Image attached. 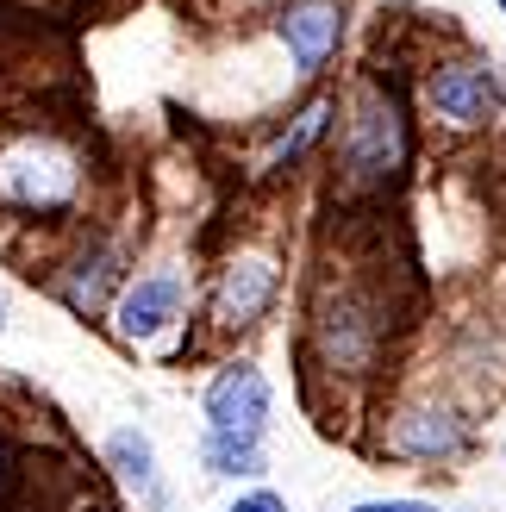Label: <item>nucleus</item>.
<instances>
[{
	"instance_id": "obj_5",
	"label": "nucleus",
	"mask_w": 506,
	"mask_h": 512,
	"mask_svg": "<svg viewBox=\"0 0 506 512\" xmlns=\"http://www.w3.org/2000/svg\"><path fill=\"white\" fill-rule=\"evenodd\" d=\"M88 150L50 132V125H25V132L0 138V213H19V219H63L82 207L88 194Z\"/></svg>"
},
{
	"instance_id": "obj_1",
	"label": "nucleus",
	"mask_w": 506,
	"mask_h": 512,
	"mask_svg": "<svg viewBox=\"0 0 506 512\" xmlns=\"http://www.w3.org/2000/svg\"><path fill=\"white\" fill-rule=\"evenodd\" d=\"M407 306L394 294L388 263H344L319 269L307 294V325H300V363L313 381H332L338 394H375L388 381L400 319Z\"/></svg>"
},
{
	"instance_id": "obj_4",
	"label": "nucleus",
	"mask_w": 506,
	"mask_h": 512,
	"mask_svg": "<svg viewBox=\"0 0 506 512\" xmlns=\"http://www.w3.org/2000/svg\"><path fill=\"white\" fill-rule=\"evenodd\" d=\"M413 94H419L425 132H438L450 144H475L506 119V63L475 44L432 50L413 69Z\"/></svg>"
},
{
	"instance_id": "obj_14",
	"label": "nucleus",
	"mask_w": 506,
	"mask_h": 512,
	"mask_svg": "<svg viewBox=\"0 0 506 512\" xmlns=\"http://www.w3.org/2000/svg\"><path fill=\"white\" fill-rule=\"evenodd\" d=\"M344 512H444V500H425V494H375V500H350Z\"/></svg>"
},
{
	"instance_id": "obj_16",
	"label": "nucleus",
	"mask_w": 506,
	"mask_h": 512,
	"mask_svg": "<svg viewBox=\"0 0 506 512\" xmlns=\"http://www.w3.org/2000/svg\"><path fill=\"white\" fill-rule=\"evenodd\" d=\"M7 481H13V450H7V438H0V500H7Z\"/></svg>"
},
{
	"instance_id": "obj_17",
	"label": "nucleus",
	"mask_w": 506,
	"mask_h": 512,
	"mask_svg": "<svg viewBox=\"0 0 506 512\" xmlns=\"http://www.w3.org/2000/svg\"><path fill=\"white\" fill-rule=\"evenodd\" d=\"M494 456H500V469H506V425H500V444H494Z\"/></svg>"
},
{
	"instance_id": "obj_20",
	"label": "nucleus",
	"mask_w": 506,
	"mask_h": 512,
	"mask_svg": "<svg viewBox=\"0 0 506 512\" xmlns=\"http://www.w3.org/2000/svg\"><path fill=\"white\" fill-rule=\"evenodd\" d=\"M94 512H107V506H94Z\"/></svg>"
},
{
	"instance_id": "obj_13",
	"label": "nucleus",
	"mask_w": 506,
	"mask_h": 512,
	"mask_svg": "<svg viewBox=\"0 0 506 512\" xmlns=\"http://www.w3.org/2000/svg\"><path fill=\"white\" fill-rule=\"evenodd\" d=\"M200 475L207 481H257L269 475V438H232V431H200L194 438Z\"/></svg>"
},
{
	"instance_id": "obj_6",
	"label": "nucleus",
	"mask_w": 506,
	"mask_h": 512,
	"mask_svg": "<svg viewBox=\"0 0 506 512\" xmlns=\"http://www.w3.org/2000/svg\"><path fill=\"white\" fill-rule=\"evenodd\" d=\"M282 288H288V263L275 244H232L213 263V281H207V331L219 338H244L257 331L275 306H282Z\"/></svg>"
},
{
	"instance_id": "obj_18",
	"label": "nucleus",
	"mask_w": 506,
	"mask_h": 512,
	"mask_svg": "<svg viewBox=\"0 0 506 512\" xmlns=\"http://www.w3.org/2000/svg\"><path fill=\"white\" fill-rule=\"evenodd\" d=\"M13 325V313H7V294H0V331H7Z\"/></svg>"
},
{
	"instance_id": "obj_10",
	"label": "nucleus",
	"mask_w": 506,
	"mask_h": 512,
	"mask_svg": "<svg viewBox=\"0 0 506 512\" xmlns=\"http://www.w3.org/2000/svg\"><path fill=\"white\" fill-rule=\"evenodd\" d=\"M275 425V381L250 363L232 356L207 375L200 388V431H232V438H269Z\"/></svg>"
},
{
	"instance_id": "obj_12",
	"label": "nucleus",
	"mask_w": 506,
	"mask_h": 512,
	"mask_svg": "<svg viewBox=\"0 0 506 512\" xmlns=\"http://www.w3.org/2000/svg\"><path fill=\"white\" fill-rule=\"evenodd\" d=\"M100 463H107V475H113L144 512H169V506H175L169 475H163V456H157V438H150L144 425H113L107 438H100Z\"/></svg>"
},
{
	"instance_id": "obj_8",
	"label": "nucleus",
	"mask_w": 506,
	"mask_h": 512,
	"mask_svg": "<svg viewBox=\"0 0 506 512\" xmlns=\"http://www.w3.org/2000/svg\"><path fill=\"white\" fill-rule=\"evenodd\" d=\"M269 38L282 44L288 75L300 88H319L350 38V0H282L269 7Z\"/></svg>"
},
{
	"instance_id": "obj_7",
	"label": "nucleus",
	"mask_w": 506,
	"mask_h": 512,
	"mask_svg": "<svg viewBox=\"0 0 506 512\" xmlns=\"http://www.w3.org/2000/svg\"><path fill=\"white\" fill-rule=\"evenodd\" d=\"M188 306H194L188 269L182 263H150V269H138L132 281H125V294L113 300V313H107V331L125 350H157L169 331H182Z\"/></svg>"
},
{
	"instance_id": "obj_2",
	"label": "nucleus",
	"mask_w": 506,
	"mask_h": 512,
	"mask_svg": "<svg viewBox=\"0 0 506 512\" xmlns=\"http://www.w3.org/2000/svg\"><path fill=\"white\" fill-rule=\"evenodd\" d=\"M419 94L394 63H369L338 100L332 132V194L350 207H382L413 182L419 163Z\"/></svg>"
},
{
	"instance_id": "obj_19",
	"label": "nucleus",
	"mask_w": 506,
	"mask_h": 512,
	"mask_svg": "<svg viewBox=\"0 0 506 512\" xmlns=\"http://www.w3.org/2000/svg\"><path fill=\"white\" fill-rule=\"evenodd\" d=\"M494 7H500V19H506V0H494Z\"/></svg>"
},
{
	"instance_id": "obj_9",
	"label": "nucleus",
	"mask_w": 506,
	"mask_h": 512,
	"mask_svg": "<svg viewBox=\"0 0 506 512\" xmlns=\"http://www.w3.org/2000/svg\"><path fill=\"white\" fill-rule=\"evenodd\" d=\"M132 250H125V238H107V232H88L82 244H75L63 263H57V300L69 306L75 319H107L113 300L125 294V281H132Z\"/></svg>"
},
{
	"instance_id": "obj_15",
	"label": "nucleus",
	"mask_w": 506,
	"mask_h": 512,
	"mask_svg": "<svg viewBox=\"0 0 506 512\" xmlns=\"http://www.w3.org/2000/svg\"><path fill=\"white\" fill-rule=\"evenodd\" d=\"M225 512H294V506H288V494H275V488H263V481H257V488H244Z\"/></svg>"
},
{
	"instance_id": "obj_3",
	"label": "nucleus",
	"mask_w": 506,
	"mask_h": 512,
	"mask_svg": "<svg viewBox=\"0 0 506 512\" xmlns=\"http://www.w3.org/2000/svg\"><path fill=\"white\" fill-rule=\"evenodd\" d=\"M475 450H482V406L457 381L394 388L369 419V456L407 469H463Z\"/></svg>"
},
{
	"instance_id": "obj_11",
	"label": "nucleus",
	"mask_w": 506,
	"mask_h": 512,
	"mask_svg": "<svg viewBox=\"0 0 506 512\" xmlns=\"http://www.w3.org/2000/svg\"><path fill=\"white\" fill-rule=\"evenodd\" d=\"M338 100L344 94L313 88L282 125H275V138L263 144V157H257V182H288V175H300L325 144H332V132H338Z\"/></svg>"
}]
</instances>
